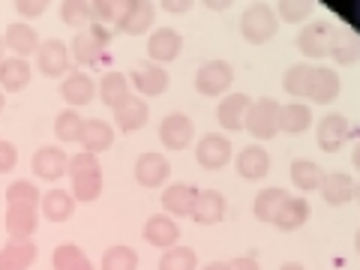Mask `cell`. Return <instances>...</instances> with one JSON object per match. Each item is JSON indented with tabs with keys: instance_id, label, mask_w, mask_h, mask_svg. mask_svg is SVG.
I'll use <instances>...</instances> for the list:
<instances>
[{
	"instance_id": "cell-1",
	"label": "cell",
	"mask_w": 360,
	"mask_h": 270,
	"mask_svg": "<svg viewBox=\"0 0 360 270\" xmlns=\"http://www.w3.org/2000/svg\"><path fill=\"white\" fill-rule=\"evenodd\" d=\"M70 177L75 201H96L103 195V168H99L94 153H75L70 160Z\"/></svg>"
},
{
	"instance_id": "cell-2",
	"label": "cell",
	"mask_w": 360,
	"mask_h": 270,
	"mask_svg": "<svg viewBox=\"0 0 360 270\" xmlns=\"http://www.w3.org/2000/svg\"><path fill=\"white\" fill-rule=\"evenodd\" d=\"M279 105L274 96H264V99H252L250 111H246V123L243 129L252 132V139L258 141H270L274 135H279Z\"/></svg>"
},
{
	"instance_id": "cell-3",
	"label": "cell",
	"mask_w": 360,
	"mask_h": 270,
	"mask_svg": "<svg viewBox=\"0 0 360 270\" xmlns=\"http://www.w3.org/2000/svg\"><path fill=\"white\" fill-rule=\"evenodd\" d=\"M279 27V18L274 13V6H264V4H255L250 6L243 13L240 18V33H243V39L246 42H252V45H262L267 39H274V33Z\"/></svg>"
},
{
	"instance_id": "cell-4",
	"label": "cell",
	"mask_w": 360,
	"mask_h": 270,
	"mask_svg": "<svg viewBox=\"0 0 360 270\" xmlns=\"http://www.w3.org/2000/svg\"><path fill=\"white\" fill-rule=\"evenodd\" d=\"M333 37H336V27L328 25V21H312L300 30L297 37V49L303 58H312V60H321V58H330V49H333Z\"/></svg>"
},
{
	"instance_id": "cell-5",
	"label": "cell",
	"mask_w": 360,
	"mask_h": 270,
	"mask_svg": "<svg viewBox=\"0 0 360 270\" xmlns=\"http://www.w3.org/2000/svg\"><path fill=\"white\" fill-rule=\"evenodd\" d=\"M234 82V70L225 60H207L201 63V70L195 75V90L201 96H219L231 87Z\"/></svg>"
},
{
	"instance_id": "cell-6",
	"label": "cell",
	"mask_w": 360,
	"mask_h": 270,
	"mask_svg": "<svg viewBox=\"0 0 360 270\" xmlns=\"http://www.w3.org/2000/svg\"><path fill=\"white\" fill-rule=\"evenodd\" d=\"M153 21H156L153 4H148V0H129V4H123L117 30H123L127 37H141V33H148L153 27Z\"/></svg>"
},
{
	"instance_id": "cell-7",
	"label": "cell",
	"mask_w": 360,
	"mask_h": 270,
	"mask_svg": "<svg viewBox=\"0 0 360 270\" xmlns=\"http://www.w3.org/2000/svg\"><path fill=\"white\" fill-rule=\"evenodd\" d=\"M37 70L45 78H60L70 70V49L60 39H45L37 49Z\"/></svg>"
},
{
	"instance_id": "cell-8",
	"label": "cell",
	"mask_w": 360,
	"mask_h": 270,
	"mask_svg": "<svg viewBox=\"0 0 360 270\" xmlns=\"http://www.w3.org/2000/svg\"><path fill=\"white\" fill-rule=\"evenodd\" d=\"M195 160L201 168H207V172H219V168L229 165V160H231V141L225 139V135L207 132L195 148Z\"/></svg>"
},
{
	"instance_id": "cell-9",
	"label": "cell",
	"mask_w": 360,
	"mask_h": 270,
	"mask_svg": "<svg viewBox=\"0 0 360 270\" xmlns=\"http://www.w3.org/2000/svg\"><path fill=\"white\" fill-rule=\"evenodd\" d=\"M168 174H172V165L162 153H141L135 160V180L144 186V189H160Z\"/></svg>"
},
{
	"instance_id": "cell-10",
	"label": "cell",
	"mask_w": 360,
	"mask_h": 270,
	"mask_svg": "<svg viewBox=\"0 0 360 270\" xmlns=\"http://www.w3.org/2000/svg\"><path fill=\"white\" fill-rule=\"evenodd\" d=\"M33 174L42 180H60L63 174H70V156L63 153V148H39L33 153Z\"/></svg>"
},
{
	"instance_id": "cell-11",
	"label": "cell",
	"mask_w": 360,
	"mask_h": 270,
	"mask_svg": "<svg viewBox=\"0 0 360 270\" xmlns=\"http://www.w3.org/2000/svg\"><path fill=\"white\" fill-rule=\"evenodd\" d=\"M193 120L186 115H168L160 123V141L168 150H186L193 144Z\"/></svg>"
},
{
	"instance_id": "cell-12",
	"label": "cell",
	"mask_w": 360,
	"mask_h": 270,
	"mask_svg": "<svg viewBox=\"0 0 360 270\" xmlns=\"http://www.w3.org/2000/svg\"><path fill=\"white\" fill-rule=\"evenodd\" d=\"M336 96H340V75H336L330 66H312L307 99H312V103H319V105H328Z\"/></svg>"
},
{
	"instance_id": "cell-13",
	"label": "cell",
	"mask_w": 360,
	"mask_h": 270,
	"mask_svg": "<svg viewBox=\"0 0 360 270\" xmlns=\"http://www.w3.org/2000/svg\"><path fill=\"white\" fill-rule=\"evenodd\" d=\"M39 225V207L27 205H9L6 210V234L9 240H30Z\"/></svg>"
},
{
	"instance_id": "cell-14",
	"label": "cell",
	"mask_w": 360,
	"mask_h": 270,
	"mask_svg": "<svg viewBox=\"0 0 360 270\" xmlns=\"http://www.w3.org/2000/svg\"><path fill=\"white\" fill-rule=\"evenodd\" d=\"M315 139L324 153H336L348 141V120L342 115H324L315 129Z\"/></svg>"
},
{
	"instance_id": "cell-15",
	"label": "cell",
	"mask_w": 360,
	"mask_h": 270,
	"mask_svg": "<svg viewBox=\"0 0 360 270\" xmlns=\"http://www.w3.org/2000/svg\"><path fill=\"white\" fill-rule=\"evenodd\" d=\"M180 49H184V37H180L177 30H172V27L153 30L150 39H148V54H150V60H156V66L174 60L180 54Z\"/></svg>"
},
{
	"instance_id": "cell-16",
	"label": "cell",
	"mask_w": 360,
	"mask_h": 270,
	"mask_svg": "<svg viewBox=\"0 0 360 270\" xmlns=\"http://www.w3.org/2000/svg\"><path fill=\"white\" fill-rule=\"evenodd\" d=\"M252 105V99L246 96V94H229L219 103L217 108V120H219V127L222 129H229V132H238L243 129V123H246V111H250Z\"/></svg>"
},
{
	"instance_id": "cell-17",
	"label": "cell",
	"mask_w": 360,
	"mask_h": 270,
	"mask_svg": "<svg viewBox=\"0 0 360 270\" xmlns=\"http://www.w3.org/2000/svg\"><path fill=\"white\" fill-rule=\"evenodd\" d=\"M129 84L144 96H160V94H165V87H168V72L162 70V66H156V63L135 66L132 75H129Z\"/></svg>"
},
{
	"instance_id": "cell-18",
	"label": "cell",
	"mask_w": 360,
	"mask_h": 270,
	"mask_svg": "<svg viewBox=\"0 0 360 270\" xmlns=\"http://www.w3.org/2000/svg\"><path fill=\"white\" fill-rule=\"evenodd\" d=\"M177 238H180V229L172 217H165V213H156L144 222V240L150 246H160V250H172L177 246Z\"/></svg>"
},
{
	"instance_id": "cell-19",
	"label": "cell",
	"mask_w": 360,
	"mask_h": 270,
	"mask_svg": "<svg viewBox=\"0 0 360 270\" xmlns=\"http://www.w3.org/2000/svg\"><path fill=\"white\" fill-rule=\"evenodd\" d=\"M4 45L15 54V58L27 60V54H33V51L39 49V33L33 30L30 25H25V21H15V25H9V27H6V33H4Z\"/></svg>"
},
{
	"instance_id": "cell-20",
	"label": "cell",
	"mask_w": 360,
	"mask_h": 270,
	"mask_svg": "<svg viewBox=\"0 0 360 270\" xmlns=\"http://www.w3.org/2000/svg\"><path fill=\"white\" fill-rule=\"evenodd\" d=\"M193 219L198 225H217L225 219V195L217 189H198L195 207H193Z\"/></svg>"
},
{
	"instance_id": "cell-21",
	"label": "cell",
	"mask_w": 360,
	"mask_h": 270,
	"mask_svg": "<svg viewBox=\"0 0 360 270\" xmlns=\"http://www.w3.org/2000/svg\"><path fill=\"white\" fill-rule=\"evenodd\" d=\"M354 180H352V174H345V172H330V174H324V180H321V198L328 201V205H333V207H340V205H348V201L354 198Z\"/></svg>"
},
{
	"instance_id": "cell-22",
	"label": "cell",
	"mask_w": 360,
	"mask_h": 270,
	"mask_svg": "<svg viewBox=\"0 0 360 270\" xmlns=\"http://www.w3.org/2000/svg\"><path fill=\"white\" fill-rule=\"evenodd\" d=\"M78 144L84 148V153H103L115 144V129L108 127L105 120H84L82 135H78Z\"/></svg>"
},
{
	"instance_id": "cell-23",
	"label": "cell",
	"mask_w": 360,
	"mask_h": 270,
	"mask_svg": "<svg viewBox=\"0 0 360 270\" xmlns=\"http://www.w3.org/2000/svg\"><path fill=\"white\" fill-rule=\"evenodd\" d=\"M195 198H198L195 186L174 184V186H168L162 193V207H165V213H172V217H193Z\"/></svg>"
},
{
	"instance_id": "cell-24",
	"label": "cell",
	"mask_w": 360,
	"mask_h": 270,
	"mask_svg": "<svg viewBox=\"0 0 360 270\" xmlns=\"http://www.w3.org/2000/svg\"><path fill=\"white\" fill-rule=\"evenodd\" d=\"M238 174L243 180H262L267 172H270V153L264 148H258V144H250V148H243L238 153Z\"/></svg>"
},
{
	"instance_id": "cell-25",
	"label": "cell",
	"mask_w": 360,
	"mask_h": 270,
	"mask_svg": "<svg viewBox=\"0 0 360 270\" xmlns=\"http://www.w3.org/2000/svg\"><path fill=\"white\" fill-rule=\"evenodd\" d=\"M37 262V243L33 240H9L0 250V270H27Z\"/></svg>"
},
{
	"instance_id": "cell-26",
	"label": "cell",
	"mask_w": 360,
	"mask_h": 270,
	"mask_svg": "<svg viewBox=\"0 0 360 270\" xmlns=\"http://www.w3.org/2000/svg\"><path fill=\"white\" fill-rule=\"evenodd\" d=\"M96 94V84L94 78L87 72H72L63 78V87H60V96L70 103V108H78V105H87L90 99Z\"/></svg>"
},
{
	"instance_id": "cell-27",
	"label": "cell",
	"mask_w": 360,
	"mask_h": 270,
	"mask_svg": "<svg viewBox=\"0 0 360 270\" xmlns=\"http://www.w3.org/2000/svg\"><path fill=\"white\" fill-rule=\"evenodd\" d=\"M150 117V111H148V103H144L141 96H129L123 105L115 108V120H117V127L120 132H135V129H141L144 123H148Z\"/></svg>"
},
{
	"instance_id": "cell-28",
	"label": "cell",
	"mask_w": 360,
	"mask_h": 270,
	"mask_svg": "<svg viewBox=\"0 0 360 270\" xmlns=\"http://www.w3.org/2000/svg\"><path fill=\"white\" fill-rule=\"evenodd\" d=\"M42 217L49 222H66L75 213V198L66 193V189H49L39 201Z\"/></svg>"
},
{
	"instance_id": "cell-29",
	"label": "cell",
	"mask_w": 360,
	"mask_h": 270,
	"mask_svg": "<svg viewBox=\"0 0 360 270\" xmlns=\"http://www.w3.org/2000/svg\"><path fill=\"white\" fill-rule=\"evenodd\" d=\"M30 63L21 58H4L0 63V87L15 94V90H25L30 84Z\"/></svg>"
},
{
	"instance_id": "cell-30",
	"label": "cell",
	"mask_w": 360,
	"mask_h": 270,
	"mask_svg": "<svg viewBox=\"0 0 360 270\" xmlns=\"http://www.w3.org/2000/svg\"><path fill=\"white\" fill-rule=\"evenodd\" d=\"M129 78L123 72H105L103 82H99V99L108 105V108H117L129 99Z\"/></svg>"
},
{
	"instance_id": "cell-31",
	"label": "cell",
	"mask_w": 360,
	"mask_h": 270,
	"mask_svg": "<svg viewBox=\"0 0 360 270\" xmlns=\"http://www.w3.org/2000/svg\"><path fill=\"white\" fill-rule=\"evenodd\" d=\"M288 201V193L283 186H270V189H262V193L255 195V205H252V213L258 222H274L279 207H283Z\"/></svg>"
},
{
	"instance_id": "cell-32",
	"label": "cell",
	"mask_w": 360,
	"mask_h": 270,
	"mask_svg": "<svg viewBox=\"0 0 360 270\" xmlns=\"http://www.w3.org/2000/svg\"><path fill=\"white\" fill-rule=\"evenodd\" d=\"M321 180H324V168L319 162H309V160L291 162V184H295L300 193H315V189H321Z\"/></svg>"
},
{
	"instance_id": "cell-33",
	"label": "cell",
	"mask_w": 360,
	"mask_h": 270,
	"mask_svg": "<svg viewBox=\"0 0 360 270\" xmlns=\"http://www.w3.org/2000/svg\"><path fill=\"white\" fill-rule=\"evenodd\" d=\"M307 219H309V205H307V198H288L285 205L279 207L274 225H276L279 231H297Z\"/></svg>"
},
{
	"instance_id": "cell-34",
	"label": "cell",
	"mask_w": 360,
	"mask_h": 270,
	"mask_svg": "<svg viewBox=\"0 0 360 270\" xmlns=\"http://www.w3.org/2000/svg\"><path fill=\"white\" fill-rule=\"evenodd\" d=\"M312 127V111L300 103H291L279 108V132H288V135H300Z\"/></svg>"
},
{
	"instance_id": "cell-35",
	"label": "cell",
	"mask_w": 360,
	"mask_h": 270,
	"mask_svg": "<svg viewBox=\"0 0 360 270\" xmlns=\"http://www.w3.org/2000/svg\"><path fill=\"white\" fill-rule=\"evenodd\" d=\"M103 49H105V45L99 42L90 30H82L72 39V58L82 66H96L99 60H103Z\"/></svg>"
},
{
	"instance_id": "cell-36",
	"label": "cell",
	"mask_w": 360,
	"mask_h": 270,
	"mask_svg": "<svg viewBox=\"0 0 360 270\" xmlns=\"http://www.w3.org/2000/svg\"><path fill=\"white\" fill-rule=\"evenodd\" d=\"M330 58L336 63H357L360 60V37L352 30H336V37H333V49H330Z\"/></svg>"
},
{
	"instance_id": "cell-37",
	"label": "cell",
	"mask_w": 360,
	"mask_h": 270,
	"mask_svg": "<svg viewBox=\"0 0 360 270\" xmlns=\"http://www.w3.org/2000/svg\"><path fill=\"white\" fill-rule=\"evenodd\" d=\"M120 13H123V4H117V0H96V4H90V25L117 33Z\"/></svg>"
},
{
	"instance_id": "cell-38",
	"label": "cell",
	"mask_w": 360,
	"mask_h": 270,
	"mask_svg": "<svg viewBox=\"0 0 360 270\" xmlns=\"http://www.w3.org/2000/svg\"><path fill=\"white\" fill-rule=\"evenodd\" d=\"M51 262H54V270H96L94 264H90V258L72 243L58 246L54 255H51Z\"/></svg>"
},
{
	"instance_id": "cell-39",
	"label": "cell",
	"mask_w": 360,
	"mask_h": 270,
	"mask_svg": "<svg viewBox=\"0 0 360 270\" xmlns=\"http://www.w3.org/2000/svg\"><path fill=\"white\" fill-rule=\"evenodd\" d=\"M195 267H198V255L189 246H172L160 258V270H195Z\"/></svg>"
},
{
	"instance_id": "cell-40",
	"label": "cell",
	"mask_w": 360,
	"mask_h": 270,
	"mask_svg": "<svg viewBox=\"0 0 360 270\" xmlns=\"http://www.w3.org/2000/svg\"><path fill=\"white\" fill-rule=\"evenodd\" d=\"M103 270H139V252L132 246H111L103 255Z\"/></svg>"
},
{
	"instance_id": "cell-41",
	"label": "cell",
	"mask_w": 360,
	"mask_h": 270,
	"mask_svg": "<svg viewBox=\"0 0 360 270\" xmlns=\"http://www.w3.org/2000/svg\"><path fill=\"white\" fill-rule=\"evenodd\" d=\"M309 75H312V66H307V63H295V66H288L285 75H283V87H285V94H291V96H303V99H307Z\"/></svg>"
},
{
	"instance_id": "cell-42",
	"label": "cell",
	"mask_w": 360,
	"mask_h": 270,
	"mask_svg": "<svg viewBox=\"0 0 360 270\" xmlns=\"http://www.w3.org/2000/svg\"><path fill=\"white\" fill-rule=\"evenodd\" d=\"M82 127H84V117L78 115L75 108H66L58 115V120H54V135H58L60 141H78Z\"/></svg>"
},
{
	"instance_id": "cell-43",
	"label": "cell",
	"mask_w": 360,
	"mask_h": 270,
	"mask_svg": "<svg viewBox=\"0 0 360 270\" xmlns=\"http://www.w3.org/2000/svg\"><path fill=\"white\" fill-rule=\"evenodd\" d=\"M39 189L37 184H30V180H15V184H9L6 189V205H27V207H39Z\"/></svg>"
},
{
	"instance_id": "cell-44",
	"label": "cell",
	"mask_w": 360,
	"mask_h": 270,
	"mask_svg": "<svg viewBox=\"0 0 360 270\" xmlns=\"http://www.w3.org/2000/svg\"><path fill=\"white\" fill-rule=\"evenodd\" d=\"M274 13L279 21H288V25H295V21H307L312 15V4L309 0H279L274 6Z\"/></svg>"
},
{
	"instance_id": "cell-45",
	"label": "cell",
	"mask_w": 360,
	"mask_h": 270,
	"mask_svg": "<svg viewBox=\"0 0 360 270\" xmlns=\"http://www.w3.org/2000/svg\"><path fill=\"white\" fill-rule=\"evenodd\" d=\"M60 21L70 27L90 25V4H84V0H66V4H60Z\"/></svg>"
},
{
	"instance_id": "cell-46",
	"label": "cell",
	"mask_w": 360,
	"mask_h": 270,
	"mask_svg": "<svg viewBox=\"0 0 360 270\" xmlns=\"http://www.w3.org/2000/svg\"><path fill=\"white\" fill-rule=\"evenodd\" d=\"M15 165H18V150H15V144L0 141V174L13 172Z\"/></svg>"
},
{
	"instance_id": "cell-47",
	"label": "cell",
	"mask_w": 360,
	"mask_h": 270,
	"mask_svg": "<svg viewBox=\"0 0 360 270\" xmlns=\"http://www.w3.org/2000/svg\"><path fill=\"white\" fill-rule=\"evenodd\" d=\"M15 13H18L21 18H37V15L45 13V4H42V0H18V4H15Z\"/></svg>"
},
{
	"instance_id": "cell-48",
	"label": "cell",
	"mask_w": 360,
	"mask_h": 270,
	"mask_svg": "<svg viewBox=\"0 0 360 270\" xmlns=\"http://www.w3.org/2000/svg\"><path fill=\"white\" fill-rule=\"evenodd\" d=\"M225 270H262V267H258L255 258H231Z\"/></svg>"
},
{
	"instance_id": "cell-49",
	"label": "cell",
	"mask_w": 360,
	"mask_h": 270,
	"mask_svg": "<svg viewBox=\"0 0 360 270\" xmlns=\"http://www.w3.org/2000/svg\"><path fill=\"white\" fill-rule=\"evenodd\" d=\"M162 9H165V13H184L186 4H162Z\"/></svg>"
},
{
	"instance_id": "cell-50",
	"label": "cell",
	"mask_w": 360,
	"mask_h": 270,
	"mask_svg": "<svg viewBox=\"0 0 360 270\" xmlns=\"http://www.w3.org/2000/svg\"><path fill=\"white\" fill-rule=\"evenodd\" d=\"M352 162H354V168L360 172V141H357V148H354V153H352Z\"/></svg>"
},
{
	"instance_id": "cell-51",
	"label": "cell",
	"mask_w": 360,
	"mask_h": 270,
	"mask_svg": "<svg viewBox=\"0 0 360 270\" xmlns=\"http://www.w3.org/2000/svg\"><path fill=\"white\" fill-rule=\"evenodd\" d=\"M201 270H225V264H217V262H213V264H207V267H201Z\"/></svg>"
},
{
	"instance_id": "cell-52",
	"label": "cell",
	"mask_w": 360,
	"mask_h": 270,
	"mask_svg": "<svg viewBox=\"0 0 360 270\" xmlns=\"http://www.w3.org/2000/svg\"><path fill=\"white\" fill-rule=\"evenodd\" d=\"M279 270H303V267H300V264H283Z\"/></svg>"
},
{
	"instance_id": "cell-53",
	"label": "cell",
	"mask_w": 360,
	"mask_h": 270,
	"mask_svg": "<svg viewBox=\"0 0 360 270\" xmlns=\"http://www.w3.org/2000/svg\"><path fill=\"white\" fill-rule=\"evenodd\" d=\"M4 51H6V45H4V39H0V63H4Z\"/></svg>"
},
{
	"instance_id": "cell-54",
	"label": "cell",
	"mask_w": 360,
	"mask_h": 270,
	"mask_svg": "<svg viewBox=\"0 0 360 270\" xmlns=\"http://www.w3.org/2000/svg\"><path fill=\"white\" fill-rule=\"evenodd\" d=\"M354 246H357V252H360V231H357V238H354Z\"/></svg>"
},
{
	"instance_id": "cell-55",
	"label": "cell",
	"mask_w": 360,
	"mask_h": 270,
	"mask_svg": "<svg viewBox=\"0 0 360 270\" xmlns=\"http://www.w3.org/2000/svg\"><path fill=\"white\" fill-rule=\"evenodd\" d=\"M354 198H357V201H360V186H354Z\"/></svg>"
},
{
	"instance_id": "cell-56",
	"label": "cell",
	"mask_w": 360,
	"mask_h": 270,
	"mask_svg": "<svg viewBox=\"0 0 360 270\" xmlns=\"http://www.w3.org/2000/svg\"><path fill=\"white\" fill-rule=\"evenodd\" d=\"M4 103H6V96H4V94H0V108H4Z\"/></svg>"
}]
</instances>
